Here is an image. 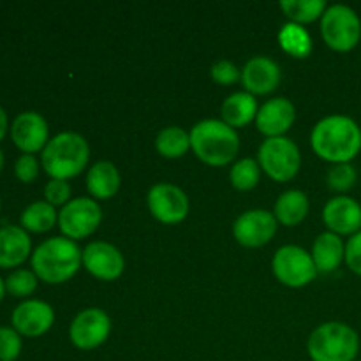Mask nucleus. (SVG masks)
<instances>
[{
	"instance_id": "obj_29",
	"label": "nucleus",
	"mask_w": 361,
	"mask_h": 361,
	"mask_svg": "<svg viewBox=\"0 0 361 361\" xmlns=\"http://www.w3.org/2000/svg\"><path fill=\"white\" fill-rule=\"evenodd\" d=\"M37 289V275L30 270H14L6 279V291L14 298H27Z\"/></svg>"
},
{
	"instance_id": "obj_27",
	"label": "nucleus",
	"mask_w": 361,
	"mask_h": 361,
	"mask_svg": "<svg viewBox=\"0 0 361 361\" xmlns=\"http://www.w3.org/2000/svg\"><path fill=\"white\" fill-rule=\"evenodd\" d=\"M282 11L293 23H312L317 18H323L328 9L324 0H284L281 2Z\"/></svg>"
},
{
	"instance_id": "obj_32",
	"label": "nucleus",
	"mask_w": 361,
	"mask_h": 361,
	"mask_svg": "<svg viewBox=\"0 0 361 361\" xmlns=\"http://www.w3.org/2000/svg\"><path fill=\"white\" fill-rule=\"evenodd\" d=\"M210 74H212V80H214L215 83L224 85V87H229V85L236 83L238 78H242L238 67H236L233 62H229V60H219V62H215L214 66H212Z\"/></svg>"
},
{
	"instance_id": "obj_24",
	"label": "nucleus",
	"mask_w": 361,
	"mask_h": 361,
	"mask_svg": "<svg viewBox=\"0 0 361 361\" xmlns=\"http://www.w3.org/2000/svg\"><path fill=\"white\" fill-rule=\"evenodd\" d=\"M59 221L55 207L48 201H35L21 214V228L30 233H46Z\"/></svg>"
},
{
	"instance_id": "obj_21",
	"label": "nucleus",
	"mask_w": 361,
	"mask_h": 361,
	"mask_svg": "<svg viewBox=\"0 0 361 361\" xmlns=\"http://www.w3.org/2000/svg\"><path fill=\"white\" fill-rule=\"evenodd\" d=\"M87 189L92 197L109 200L120 189V173L115 164L108 161H99L88 169Z\"/></svg>"
},
{
	"instance_id": "obj_30",
	"label": "nucleus",
	"mask_w": 361,
	"mask_h": 361,
	"mask_svg": "<svg viewBox=\"0 0 361 361\" xmlns=\"http://www.w3.org/2000/svg\"><path fill=\"white\" fill-rule=\"evenodd\" d=\"M358 180V173H356L355 166L351 162H345V164H334V168H330L326 175L328 187L331 190H337V192H345V190L353 189Z\"/></svg>"
},
{
	"instance_id": "obj_2",
	"label": "nucleus",
	"mask_w": 361,
	"mask_h": 361,
	"mask_svg": "<svg viewBox=\"0 0 361 361\" xmlns=\"http://www.w3.org/2000/svg\"><path fill=\"white\" fill-rule=\"evenodd\" d=\"M32 271L46 284H63L76 275L83 263V252L74 240L53 236L44 240L32 254Z\"/></svg>"
},
{
	"instance_id": "obj_6",
	"label": "nucleus",
	"mask_w": 361,
	"mask_h": 361,
	"mask_svg": "<svg viewBox=\"0 0 361 361\" xmlns=\"http://www.w3.org/2000/svg\"><path fill=\"white\" fill-rule=\"evenodd\" d=\"M321 35L323 41L335 51H351L361 39V20L355 9L349 6H331L321 18Z\"/></svg>"
},
{
	"instance_id": "obj_33",
	"label": "nucleus",
	"mask_w": 361,
	"mask_h": 361,
	"mask_svg": "<svg viewBox=\"0 0 361 361\" xmlns=\"http://www.w3.org/2000/svg\"><path fill=\"white\" fill-rule=\"evenodd\" d=\"M44 197L53 207H60V204L66 207L71 201V187L67 180H49L44 187Z\"/></svg>"
},
{
	"instance_id": "obj_4",
	"label": "nucleus",
	"mask_w": 361,
	"mask_h": 361,
	"mask_svg": "<svg viewBox=\"0 0 361 361\" xmlns=\"http://www.w3.org/2000/svg\"><path fill=\"white\" fill-rule=\"evenodd\" d=\"M90 148L78 133H60L48 141L42 150V169L51 180H69L80 175L88 164Z\"/></svg>"
},
{
	"instance_id": "obj_10",
	"label": "nucleus",
	"mask_w": 361,
	"mask_h": 361,
	"mask_svg": "<svg viewBox=\"0 0 361 361\" xmlns=\"http://www.w3.org/2000/svg\"><path fill=\"white\" fill-rule=\"evenodd\" d=\"M111 334V319L101 309H87L78 314L69 328V338L81 351H92L104 344Z\"/></svg>"
},
{
	"instance_id": "obj_3",
	"label": "nucleus",
	"mask_w": 361,
	"mask_h": 361,
	"mask_svg": "<svg viewBox=\"0 0 361 361\" xmlns=\"http://www.w3.org/2000/svg\"><path fill=\"white\" fill-rule=\"evenodd\" d=\"M190 148L208 166H226L238 155L240 137L222 120H203L190 130Z\"/></svg>"
},
{
	"instance_id": "obj_1",
	"label": "nucleus",
	"mask_w": 361,
	"mask_h": 361,
	"mask_svg": "<svg viewBox=\"0 0 361 361\" xmlns=\"http://www.w3.org/2000/svg\"><path fill=\"white\" fill-rule=\"evenodd\" d=\"M310 143L323 161L345 164L361 152V127L349 116H326L312 129Z\"/></svg>"
},
{
	"instance_id": "obj_20",
	"label": "nucleus",
	"mask_w": 361,
	"mask_h": 361,
	"mask_svg": "<svg viewBox=\"0 0 361 361\" xmlns=\"http://www.w3.org/2000/svg\"><path fill=\"white\" fill-rule=\"evenodd\" d=\"M345 256V245L342 243L341 236L335 233H321L316 238L312 247V259L317 271L331 274L342 264Z\"/></svg>"
},
{
	"instance_id": "obj_38",
	"label": "nucleus",
	"mask_w": 361,
	"mask_h": 361,
	"mask_svg": "<svg viewBox=\"0 0 361 361\" xmlns=\"http://www.w3.org/2000/svg\"><path fill=\"white\" fill-rule=\"evenodd\" d=\"M2 168H4V152L0 150V171H2Z\"/></svg>"
},
{
	"instance_id": "obj_7",
	"label": "nucleus",
	"mask_w": 361,
	"mask_h": 361,
	"mask_svg": "<svg viewBox=\"0 0 361 361\" xmlns=\"http://www.w3.org/2000/svg\"><path fill=\"white\" fill-rule=\"evenodd\" d=\"M259 166L275 182H289L300 171L302 155L298 147L289 137H268L257 152Z\"/></svg>"
},
{
	"instance_id": "obj_36",
	"label": "nucleus",
	"mask_w": 361,
	"mask_h": 361,
	"mask_svg": "<svg viewBox=\"0 0 361 361\" xmlns=\"http://www.w3.org/2000/svg\"><path fill=\"white\" fill-rule=\"evenodd\" d=\"M7 129H9V120H7V113H6V109L0 106V141L6 137Z\"/></svg>"
},
{
	"instance_id": "obj_37",
	"label": "nucleus",
	"mask_w": 361,
	"mask_h": 361,
	"mask_svg": "<svg viewBox=\"0 0 361 361\" xmlns=\"http://www.w3.org/2000/svg\"><path fill=\"white\" fill-rule=\"evenodd\" d=\"M4 295H6V281H2V277H0V302L4 300Z\"/></svg>"
},
{
	"instance_id": "obj_22",
	"label": "nucleus",
	"mask_w": 361,
	"mask_h": 361,
	"mask_svg": "<svg viewBox=\"0 0 361 361\" xmlns=\"http://www.w3.org/2000/svg\"><path fill=\"white\" fill-rule=\"evenodd\" d=\"M222 122L229 127H245L257 116V102L249 92H236L222 102Z\"/></svg>"
},
{
	"instance_id": "obj_11",
	"label": "nucleus",
	"mask_w": 361,
	"mask_h": 361,
	"mask_svg": "<svg viewBox=\"0 0 361 361\" xmlns=\"http://www.w3.org/2000/svg\"><path fill=\"white\" fill-rule=\"evenodd\" d=\"M148 208L162 224H178L189 214V200L180 187L157 183L148 192Z\"/></svg>"
},
{
	"instance_id": "obj_31",
	"label": "nucleus",
	"mask_w": 361,
	"mask_h": 361,
	"mask_svg": "<svg viewBox=\"0 0 361 361\" xmlns=\"http://www.w3.org/2000/svg\"><path fill=\"white\" fill-rule=\"evenodd\" d=\"M21 335L14 328L0 326V361H14L21 355Z\"/></svg>"
},
{
	"instance_id": "obj_15",
	"label": "nucleus",
	"mask_w": 361,
	"mask_h": 361,
	"mask_svg": "<svg viewBox=\"0 0 361 361\" xmlns=\"http://www.w3.org/2000/svg\"><path fill=\"white\" fill-rule=\"evenodd\" d=\"M11 137L23 154L44 150L49 141L48 122L35 111L20 113L11 126Z\"/></svg>"
},
{
	"instance_id": "obj_39",
	"label": "nucleus",
	"mask_w": 361,
	"mask_h": 361,
	"mask_svg": "<svg viewBox=\"0 0 361 361\" xmlns=\"http://www.w3.org/2000/svg\"><path fill=\"white\" fill-rule=\"evenodd\" d=\"M0 210H2V201H0Z\"/></svg>"
},
{
	"instance_id": "obj_28",
	"label": "nucleus",
	"mask_w": 361,
	"mask_h": 361,
	"mask_svg": "<svg viewBox=\"0 0 361 361\" xmlns=\"http://www.w3.org/2000/svg\"><path fill=\"white\" fill-rule=\"evenodd\" d=\"M261 178V166L254 159H242L236 162L229 173L233 187L238 190H250L259 183Z\"/></svg>"
},
{
	"instance_id": "obj_17",
	"label": "nucleus",
	"mask_w": 361,
	"mask_h": 361,
	"mask_svg": "<svg viewBox=\"0 0 361 361\" xmlns=\"http://www.w3.org/2000/svg\"><path fill=\"white\" fill-rule=\"evenodd\" d=\"M296 118V109L289 99L277 97L261 106L256 116V126L264 136L281 137L291 129Z\"/></svg>"
},
{
	"instance_id": "obj_18",
	"label": "nucleus",
	"mask_w": 361,
	"mask_h": 361,
	"mask_svg": "<svg viewBox=\"0 0 361 361\" xmlns=\"http://www.w3.org/2000/svg\"><path fill=\"white\" fill-rule=\"evenodd\" d=\"M281 81V69L267 56H254L242 69V83L250 95L270 94Z\"/></svg>"
},
{
	"instance_id": "obj_8",
	"label": "nucleus",
	"mask_w": 361,
	"mask_h": 361,
	"mask_svg": "<svg viewBox=\"0 0 361 361\" xmlns=\"http://www.w3.org/2000/svg\"><path fill=\"white\" fill-rule=\"evenodd\" d=\"M271 268L281 284L288 288H303L317 277L312 254L298 245H286L275 252Z\"/></svg>"
},
{
	"instance_id": "obj_23",
	"label": "nucleus",
	"mask_w": 361,
	"mask_h": 361,
	"mask_svg": "<svg viewBox=\"0 0 361 361\" xmlns=\"http://www.w3.org/2000/svg\"><path fill=\"white\" fill-rule=\"evenodd\" d=\"M275 219L284 226H296L309 214V197L302 190H288L275 203Z\"/></svg>"
},
{
	"instance_id": "obj_35",
	"label": "nucleus",
	"mask_w": 361,
	"mask_h": 361,
	"mask_svg": "<svg viewBox=\"0 0 361 361\" xmlns=\"http://www.w3.org/2000/svg\"><path fill=\"white\" fill-rule=\"evenodd\" d=\"M344 261L353 274L360 275L361 277V231L353 235L351 238H349V242L345 243Z\"/></svg>"
},
{
	"instance_id": "obj_19",
	"label": "nucleus",
	"mask_w": 361,
	"mask_h": 361,
	"mask_svg": "<svg viewBox=\"0 0 361 361\" xmlns=\"http://www.w3.org/2000/svg\"><path fill=\"white\" fill-rule=\"evenodd\" d=\"M32 242L20 226H4L0 229V268H16L28 259Z\"/></svg>"
},
{
	"instance_id": "obj_25",
	"label": "nucleus",
	"mask_w": 361,
	"mask_h": 361,
	"mask_svg": "<svg viewBox=\"0 0 361 361\" xmlns=\"http://www.w3.org/2000/svg\"><path fill=\"white\" fill-rule=\"evenodd\" d=\"M279 42L286 53L296 56V59H305L312 51V39H310L309 32L303 28V25L293 23V21H289L281 28Z\"/></svg>"
},
{
	"instance_id": "obj_34",
	"label": "nucleus",
	"mask_w": 361,
	"mask_h": 361,
	"mask_svg": "<svg viewBox=\"0 0 361 361\" xmlns=\"http://www.w3.org/2000/svg\"><path fill=\"white\" fill-rule=\"evenodd\" d=\"M14 175L20 182L32 183L39 176V162L34 155L23 154L14 164Z\"/></svg>"
},
{
	"instance_id": "obj_14",
	"label": "nucleus",
	"mask_w": 361,
	"mask_h": 361,
	"mask_svg": "<svg viewBox=\"0 0 361 361\" xmlns=\"http://www.w3.org/2000/svg\"><path fill=\"white\" fill-rule=\"evenodd\" d=\"M83 267L99 281H116L123 274L122 252L108 242H92L83 250Z\"/></svg>"
},
{
	"instance_id": "obj_9",
	"label": "nucleus",
	"mask_w": 361,
	"mask_h": 361,
	"mask_svg": "<svg viewBox=\"0 0 361 361\" xmlns=\"http://www.w3.org/2000/svg\"><path fill=\"white\" fill-rule=\"evenodd\" d=\"M102 221V212L97 201L90 197L71 200L59 214L60 231L69 240H83L95 233Z\"/></svg>"
},
{
	"instance_id": "obj_12",
	"label": "nucleus",
	"mask_w": 361,
	"mask_h": 361,
	"mask_svg": "<svg viewBox=\"0 0 361 361\" xmlns=\"http://www.w3.org/2000/svg\"><path fill=\"white\" fill-rule=\"evenodd\" d=\"M277 233V219L267 210H249L233 224L235 240L243 247L257 249L270 242Z\"/></svg>"
},
{
	"instance_id": "obj_5",
	"label": "nucleus",
	"mask_w": 361,
	"mask_h": 361,
	"mask_svg": "<svg viewBox=\"0 0 361 361\" xmlns=\"http://www.w3.org/2000/svg\"><path fill=\"white\" fill-rule=\"evenodd\" d=\"M312 361H355L360 351V337L344 323H324L312 331L307 342Z\"/></svg>"
},
{
	"instance_id": "obj_13",
	"label": "nucleus",
	"mask_w": 361,
	"mask_h": 361,
	"mask_svg": "<svg viewBox=\"0 0 361 361\" xmlns=\"http://www.w3.org/2000/svg\"><path fill=\"white\" fill-rule=\"evenodd\" d=\"M13 328L21 335V337L35 338L44 335L55 323V312L51 305L41 300H27L20 303L13 310L11 316Z\"/></svg>"
},
{
	"instance_id": "obj_26",
	"label": "nucleus",
	"mask_w": 361,
	"mask_h": 361,
	"mask_svg": "<svg viewBox=\"0 0 361 361\" xmlns=\"http://www.w3.org/2000/svg\"><path fill=\"white\" fill-rule=\"evenodd\" d=\"M155 148L166 159H178L190 148V134L180 127H166L155 140Z\"/></svg>"
},
{
	"instance_id": "obj_16",
	"label": "nucleus",
	"mask_w": 361,
	"mask_h": 361,
	"mask_svg": "<svg viewBox=\"0 0 361 361\" xmlns=\"http://www.w3.org/2000/svg\"><path fill=\"white\" fill-rule=\"evenodd\" d=\"M323 221L335 235H356L361 231V207L358 201L348 196H337L326 203Z\"/></svg>"
}]
</instances>
